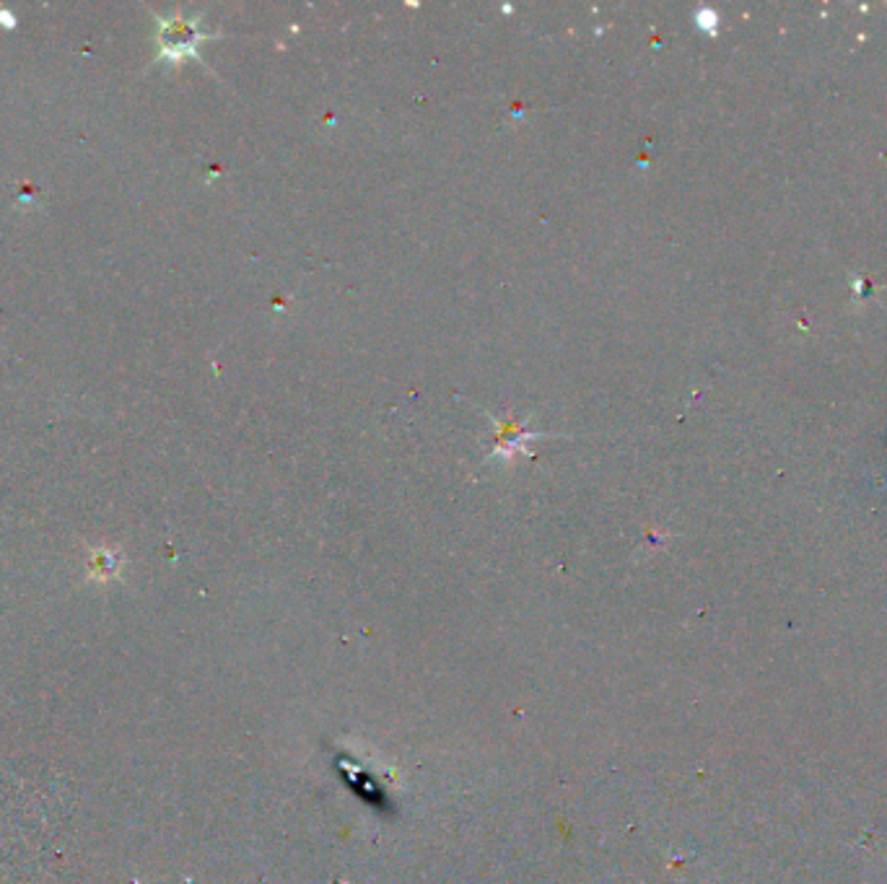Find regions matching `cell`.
<instances>
[{
  "label": "cell",
  "mask_w": 887,
  "mask_h": 884,
  "mask_svg": "<svg viewBox=\"0 0 887 884\" xmlns=\"http://www.w3.org/2000/svg\"><path fill=\"white\" fill-rule=\"evenodd\" d=\"M493 426L498 428L496 431V449H493V459H504L509 462L514 454L519 452H527V444L535 439H540L543 433H532L530 428L522 426V423H511V420H498L493 418Z\"/></svg>",
  "instance_id": "2"
},
{
  "label": "cell",
  "mask_w": 887,
  "mask_h": 884,
  "mask_svg": "<svg viewBox=\"0 0 887 884\" xmlns=\"http://www.w3.org/2000/svg\"><path fill=\"white\" fill-rule=\"evenodd\" d=\"M205 37L208 34L200 29L198 19H182V16L166 19L161 24V55H166L169 60H182L187 55H195V50Z\"/></svg>",
  "instance_id": "1"
}]
</instances>
